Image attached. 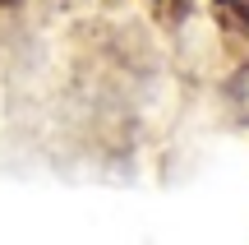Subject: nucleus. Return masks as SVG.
Returning <instances> with one entry per match:
<instances>
[{"mask_svg": "<svg viewBox=\"0 0 249 245\" xmlns=\"http://www.w3.org/2000/svg\"><path fill=\"white\" fill-rule=\"evenodd\" d=\"M213 19L235 37H249V0H213Z\"/></svg>", "mask_w": 249, "mask_h": 245, "instance_id": "f257e3e1", "label": "nucleus"}, {"mask_svg": "<svg viewBox=\"0 0 249 245\" xmlns=\"http://www.w3.org/2000/svg\"><path fill=\"white\" fill-rule=\"evenodd\" d=\"M189 5H194V0H148V9L161 19V23H180V19L189 14Z\"/></svg>", "mask_w": 249, "mask_h": 245, "instance_id": "f03ea898", "label": "nucleus"}, {"mask_svg": "<svg viewBox=\"0 0 249 245\" xmlns=\"http://www.w3.org/2000/svg\"><path fill=\"white\" fill-rule=\"evenodd\" d=\"M5 5H9V0H5Z\"/></svg>", "mask_w": 249, "mask_h": 245, "instance_id": "7ed1b4c3", "label": "nucleus"}]
</instances>
